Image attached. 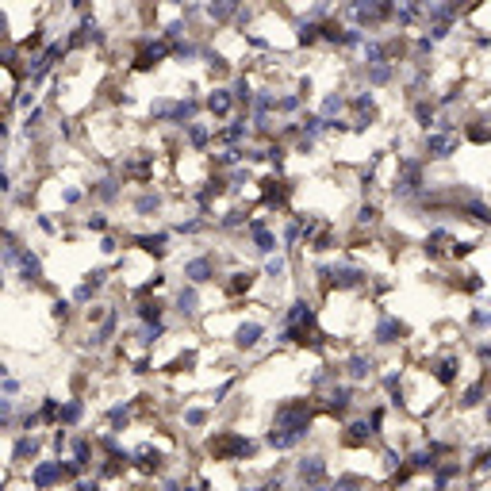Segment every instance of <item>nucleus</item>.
Instances as JSON below:
<instances>
[{
    "label": "nucleus",
    "instance_id": "2",
    "mask_svg": "<svg viewBox=\"0 0 491 491\" xmlns=\"http://www.w3.org/2000/svg\"><path fill=\"white\" fill-rule=\"evenodd\" d=\"M231 338H234V349H238V353H253V349L261 346V338H265V323H261V318H242Z\"/></svg>",
    "mask_w": 491,
    "mask_h": 491
},
{
    "label": "nucleus",
    "instance_id": "11",
    "mask_svg": "<svg viewBox=\"0 0 491 491\" xmlns=\"http://www.w3.org/2000/svg\"><path fill=\"white\" fill-rule=\"evenodd\" d=\"M181 423L188 426V430H203V426L212 423V407H184Z\"/></svg>",
    "mask_w": 491,
    "mask_h": 491
},
{
    "label": "nucleus",
    "instance_id": "13",
    "mask_svg": "<svg viewBox=\"0 0 491 491\" xmlns=\"http://www.w3.org/2000/svg\"><path fill=\"white\" fill-rule=\"evenodd\" d=\"M85 231H108V219H104V212H92V215H85Z\"/></svg>",
    "mask_w": 491,
    "mask_h": 491
},
{
    "label": "nucleus",
    "instance_id": "7",
    "mask_svg": "<svg viewBox=\"0 0 491 491\" xmlns=\"http://www.w3.org/2000/svg\"><path fill=\"white\" fill-rule=\"evenodd\" d=\"M131 207H135L138 219H158V215L165 212V192H158V188H142Z\"/></svg>",
    "mask_w": 491,
    "mask_h": 491
},
{
    "label": "nucleus",
    "instance_id": "3",
    "mask_svg": "<svg viewBox=\"0 0 491 491\" xmlns=\"http://www.w3.org/2000/svg\"><path fill=\"white\" fill-rule=\"evenodd\" d=\"M457 146H461V135H457V131H430L426 142H423V150H426L430 162H445Z\"/></svg>",
    "mask_w": 491,
    "mask_h": 491
},
{
    "label": "nucleus",
    "instance_id": "12",
    "mask_svg": "<svg viewBox=\"0 0 491 491\" xmlns=\"http://www.w3.org/2000/svg\"><path fill=\"white\" fill-rule=\"evenodd\" d=\"M303 104H307V100L299 97V92H284V97L277 100V116H292V112H299Z\"/></svg>",
    "mask_w": 491,
    "mask_h": 491
},
{
    "label": "nucleus",
    "instance_id": "6",
    "mask_svg": "<svg viewBox=\"0 0 491 491\" xmlns=\"http://www.w3.org/2000/svg\"><path fill=\"white\" fill-rule=\"evenodd\" d=\"M373 342H376V346H395V342H407V327L395 315H380V323H376V330H373Z\"/></svg>",
    "mask_w": 491,
    "mask_h": 491
},
{
    "label": "nucleus",
    "instance_id": "10",
    "mask_svg": "<svg viewBox=\"0 0 491 491\" xmlns=\"http://www.w3.org/2000/svg\"><path fill=\"white\" fill-rule=\"evenodd\" d=\"M292 273V253H273V257H265V280H273V284H284Z\"/></svg>",
    "mask_w": 491,
    "mask_h": 491
},
{
    "label": "nucleus",
    "instance_id": "1",
    "mask_svg": "<svg viewBox=\"0 0 491 491\" xmlns=\"http://www.w3.org/2000/svg\"><path fill=\"white\" fill-rule=\"evenodd\" d=\"M292 472H296V480L299 488L307 491V488H323V480H327V457L323 453H303L296 464H292Z\"/></svg>",
    "mask_w": 491,
    "mask_h": 491
},
{
    "label": "nucleus",
    "instance_id": "5",
    "mask_svg": "<svg viewBox=\"0 0 491 491\" xmlns=\"http://www.w3.org/2000/svg\"><path fill=\"white\" fill-rule=\"evenodd\" d=\"M173 311L184 318V323H196V318H203V311H200V288H192V284L177 288V296H173Z\"/></svg>",
    "mask_w": 491,
    "mask_h": 491
},
{
    "label": "nucleus",
    "instance_id": "4",
    "mask_svg": "<svg viewBox=\"0 0 491 491\" xmlns=\"http://www.w3.org/2000/svg\"><path fill=\"white\" fill-rule=\"evenodd\" d=\"M342 373L349 376V384H361V380H373L376 376V357L373 353H349L346 361H342Z\"/></svg>",
    "mask_w": 491,
    "mask_h": 491
},
{
    "label": "nucleus",
    "instance_id": "9",
    "mask_svg": "<svg viewBox=\"0 0 491 491\" xmlns=\"http://www.w3.org/2000/svg\"><path fill=\"white\" fill-rule=\"evenodd\" d=\"M39 449H42V433L20 430V433H16V445H12V464H23L27 457H35Z\"/></svg>",
    "mask_w": 491,
    "mask_h": 491
},
{
    "label": "nucleus",
    "instance_id": "14",
    "mask_svg": "<svg viewBox=\"0 0 491 491\" xmlns=\"http://www.w3.org/2000/svg\"><path fill=\"white\" fill-rule=\"evenodd\" d=\"M116 250H119V242L112 238V234H104V238H100V253H104V257H112Z\"/></svg>",
    "mask_w": 491,
    "mask_h": 491
},
{
    "label": "nucleus",
    "instance_id": "8",
    "mask_svg": "<svg viewBox=\"0 0 491 491\" xmlns=\"http://www.w3.org/2000/svg\"><path fill=\"white\" fill-rule=\"evenodd\" d=\"M234 104H238V100H234V92L227 85H219V88H212V92H207V97H203V108H207V112H212L215 119H227L234 112Z\"/></svg>",
    "mask_w": 491,
    "mask_h": 491
}]
</instances>
